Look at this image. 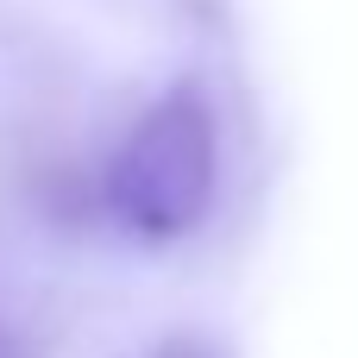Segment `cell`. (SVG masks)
<instances>
[{
  "mask_svg": "<svg viewBox=\"0 0 358 358\" xmlns=\"http://www.w3.org/2000/svg\"><path fill=\"white\" fill-rule=\"evenodd\" d=\"M214 182H220L214 107H208V94L195 82H176L170 94H157L132 120V132L107 157L101 208L126 239L170 245V239H182V233H195L208 220Z\"/></svg>",
  "mask_w": 358,
  "mask_h": 358,
  "instance_id": "1",
  "label": "cell"
}]
</instances>
